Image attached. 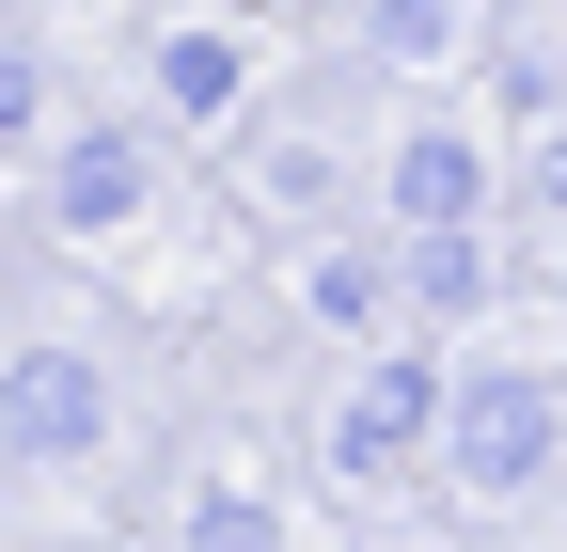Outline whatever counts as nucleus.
I'll return each instance as SVG.
<instances>
[{"label": "nucleus", "mask_w": 567, "mask_h": 552, "mask_svg": "<svg viewBox=\"0 0 567 552\" xmlns=\"http://www.w3.org/2000/svg\"><path fill=\"white\" fill-rule=\"evenodd\" d=\"M442 410H457V395H442V364H425V348H379V364H363V395L331 410V473H347V490H394V473L442 442Z\"/></svg>", "instance_id": "f257e3e1"}, {"label": "nucleus", "mask_w": 567, "mask_h": 552, "mask_svg": "<svg viewBox=\"0 0 567 552\" xmlns=\"http://www.w3.org/2000/svg\"><path fill=\"white\" fill-rule=\"evenodd\" d=\"M442 473H457V490H536V473H551V379H520V364L457 379V410H442Z\"/></svg>", "instance_id": "f03ea898"}, {"label": "nucleus", "mask_w": 567, "mask_h": 552, "mask_svg": "<svg viewBox=\"0 0 567 552\" xmlns=\"http://www.w3.org/2000/svg\"><path fill=\"white\" fill-rule=\"evenodd\" d=\"M95 427H111V379L80 348H17V364H0V458H17V473L95 458Z\"/></svg>", "instance_id": "7ed1b4c3"}, {"label": "nucleus", "mask_w": 567, "mask_h": 552, "mask_svg": "<svg viewBox=\"0 0 567 552\" xmlns=\"http://www.w3.org/2000/svg\"><path fill=\"white\" fill-rule=\"evenodd\" d=\"M142 190H158L142 126H80V143H63V174H48V222H63V237H126Z\"/></svg>", "instance_id": "20e7f679"}, {"label": "nucleus", "mask_w": 567, "mask_h": 552, "mask_svg": "<svg viewBox=\"0 0 567 552\" xmlns=\"http://www.w3.org/2000/svg\"><path fill=\"white\" fill-rule=\"evenodd\" d=\"M473 143H457V126H410V143H394V222H473Z\"/></svg>", "instance_id": "39448f33"}, {"label": "nucleus", "mask_w": 567, "mask_h": 552, "mask_svg": "<svg viewBox=\"0 0 567 552\" xmlns=\"http://www.w3.org/2000/svg\"><path fill=\"white\" fill-rule=\"evenodd\" d=\"M410 300L473 316V300H488V237H473V222H410Z\"/></svg>", "instance_id": "423d86ee"}, {"label": "nucleus", "mask_w": 567, "mask_h": 552, "mask_svg": "<svg viewBox=\"0 0 567 552\" xmlns=\"http://www.w3.org/2000/svg\"><path fill=\"white\" fill-rule=\"evenodd\" d=\"M158 95H174L189 126H221V111H237V48H221V32H174V48H158Z\"/></svg>", "instance_id": "0eeeda50"}, {"label": "nucleus", "mask_w": 567, "mask_h": 552, "mask_svg": "<svg viewBox=\"0 0 567 552\" xmlns=\"http://www.w3.org/2000/svg\"><path fill=\"white\" fill-rule=\"evenodd\" d=\"M363 32H379V63H425V48H442V32H457V0H379V17H363Z\"/></svg>", "instance_id": "6e6552de"}, {"label": "nucleus", "mask_w": 567, "mask_h": 552, "mask_svg": "<svg viewBox=\"0 0 567 552\" xmlns=\"http://www.w3.org/2000/svg\"><path fill=\"white\" fill-rule=\"evenodd\" d=\"M189 552H268V505H252V490H205V505H189Z\"/></svg>", "instance_id": "1a4fd4ad"}, {"label": "nucleus", "mask_w": 567, "mask_h": 552, "mask_svg": "<svg viewBox=\"0 0 567 552\" xmlns=\"http://www.w3.org/2000/svg\"><path fill=\"white\" fill-rule=\"evenodd\" d=\"M32 126H48V63L0 48V143H32Z\"/></svg>", "instance_id": "9d476101"}, {"label": "nucleus", "mask_w": 567, "mask_h": 552, "mask_svg": "<svg viewBox=\"0 0 567 552\" xmlns=\"http://www.w3.org/2000/svg\"><path fill=\"white\" fill-rule=\"evenodd\" d=\"M316 316L363 331V316H379V268H363V253H316Z\"/></svg>", "instance_id": "9b49d317"}, {"label": "nucleus", "mask_w": 567, "mask_h": 552, "mask_svg": "<svg viewBox=\"0 0 567 552\" xmlns=\"http://www.w3.org/2000/svg\"><path fill=\"white\" fill-rule=\"evenodd\" d=\"M268 205H331V159L316 143H268Z\"/></svg>", "instance_id": "f8f14e48"}, {"label": "nucleus", "mask_w": 567, "mask_h": 552, "mask_svg": "<svg viewBox=\"0 0 567 552\" xmlns=\"http://www.w3.org/2000/svg\"><path fill=\"white\" fill-rule=\"evenodd\" d=\"M536 205H567V143H551V159H536Z\"/></svg>", "instance_id": "ddd939ff"}, {"label": "nucleus", "mask_w": 567, "mask_h": 552, "mask_svg": "<svg viewBox=\"0 0 567 552\" xmlns=\"http://www.w3.org/2000/svg\"><path fill=\"white\" fill-rule=\"evenodd\" d=\"M237 17H300V0H237Z\"/></svg>", "instance_id": "4468645a"}]
</instances>
